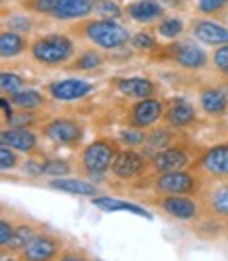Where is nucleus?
<instances>
[{
	"mask_svg": "<svg viewBox=\"0 0 228 261\" xmlns=\"http://www.w3.org/2000/svg\"><path fill=\"white\" fill-rule=\"evenodd\" d=\"M199 108L211 118H222L228 114V91L216 85H203L199 89Z\"/></svg>",
	"mask_w": 228,
	"mask_h": 261,
	"instance_id": "nucleus-20",
	"label": "nucleus"
},
{
	"mask_svg": "<svg viewBox=\"0 0 228 261\" xmlns=\"http://www.w3.org/2000/svg\"><path fill=\"white\" fill-rule=\"evenodd\" d=\"M9 99L17 110H32V112L42 110L49 103L47 95L36 91V89H24L19 93H13V95H9Z\"/></svg>",
	"mask_w": 228,
	"mask_h": 261,
	"instance_id": "nucleus-26",
	"label": "nucleus"
},
{
	"mask_svg": "<svg viewBox=\"0 0 228 261\" xmlns=\"http://www.w3.org/2000/svg\"><path fill=\"white\" fill-rule=\"evenodd\" d=\"M97 17L104 19H123L125 17V7L119 5L117 0H95V11Z\"/></svg>",
	"mask_w": 228,
	"mask_h": 261,
	"instance_id": "nucleus-32",
	"label": "nucleus"
},
{
	"mask_svg": "<svg viewBox=\"0 0 228 261\" xmlns=\"http://www.w3.org/2000/svg\"><path fill=\"white\" fill-rule=\"evenodd\" d=\"M144 202L150 204L152 208L161 211L163 215H167L177 221L186 223H199L207 221V213L203 200L197 196H184V194H152L144 196Z\"/></svg>",
	"mask_w": 228,
	"mask_h": 261,
	"instance_id": "nucleus-6",
	"label": "nucleus"
},
{
	"mask_svg": "<svg viewBox=\"0 0 228 261\" xmlns=\"http://www.w3.org/2000/svg\"><path fill=\"white\" fill-rule=\"evenodd\" d=\"M110 85L117 89L123 97L127 99H146V97H158V85L154 80L146 78V76H121V78H112Z\"/></svg>",
	"mask_w": 228,
	"mask_h": 261,
	"instance_id": "nucleus-19",
	"label": "nucleus"
},
{
	"mask_svg": "<svg viewBox=\"0 0 228 261\" xmlns=\"http://www.w3.org/2000/svg\"><path fill=\"white\" fill-rule=\"evenodd\" d=\"M177 139H180V135H175V128H169L167 124L152 126V128L146 130V139H144V143L140 145L138 150L150 160L152 156H156L161 150L169 148V145L175 143Z\"/></svg>",
	"mask_w": 228,
	"mask_h": 261,
	"instance_id": "nucleus-21",
	"label": "nucleus"
},
{
	"mask_svg": "<svg viewBox=\"0 0 228 261\" xmlns=\"http://www.w3.org/2000/svg\"><path fill=\"white\" fill-rule=\"evenodd\" d=\"M40 135L61 148L76 150L85 139V122L70 116H55L40 124Z\"/></svg>",
	"mask_w": 228,
	"mask_h": 261,
	"instance_id": "nucleus-8",
	"label": "nucleus"
},
{
	"mask_svg": "<svg viewBox=\"0 0 228 261\" xmlns=\"http://www.w3.org/2000/svg\"><path fill=\"white\" fill-rule=\"evenodd\" d=\"M36 124H42L40 122V116L36 112H32V110H17L15 112V116L3 124V126H15V128H34Z\"/></svg>",
	"mask_w": 228,
	"mask_h": 261,
	"instance_id": "nucleus-34",
	"label": "nucleus"
},
{
	"mask_svg": "<svg viewBox=\"0 0 228 261\" xmlns=\"http://www.w3.org/2000/svg\"><path fill=\"white\" fill-rule=\"evenodd\" d=\"M117 139L125 145V148H140V145L144 143V139H146V130L125 128V130H121V133H119Z\"/></svg>",
	"mask_w": 228,
	"mask_h": 261,
	"instance_id": "nucleus-38",
	"label": "nucleus"
},
{
	"mask_svg": "<svg viewBox=\"0 0 228 261\" xmlns=\"http://www.w3.org/2000/svg\"><path fill=\"white\" fill-rule=\"evenodd\" d=\"M167 108V99L161 97H146V99H138L125 112V124L129 128L138 130H148L163 120V114Z\"/></svg>",
	"mask_w": 228,
	"mask_h": 261,
	"instance_id": "nucleus-9",
	"label": "nucleus"
},
{
	"mask_svg": "<svg viewBox=\"0 0 228 261\" xmlns=\"http://www.w3.org/2000/svg\"><path fill=\"white\" fill-rule=\"evenodd\" d=\"M125 17L140 25L152 28L167 17V7L161 0H129L125 5Z\"/></svg>",
	"mask_w": 228,
	"mask_h": 261,
	"instance_id": "nucleus-16",
	"label": "nucleus"
},
{
	"mask_svg": "<svg viewBox=\"0 0 228 261\" xmlns=\"http://www.w3.org/2000/svg\"><path fill=\"white\" fill-rule=\"evenodd\" d=\"M188 34L197 42L205 46H222L228 44V25L216 21V19H207V17H192L188 21Z\"/></svg>",
	"mask_w": 228,
	"mask_h": 261,
	"instance_id": "nucleus-13",
	"label": "nucleus"
},
{
	"mask_svg": "<svg viewBox=\"0 0 228 261\" xmlns=\"http://www.w3.org/2000/svg\"><path fill=\"white\" fill-rule=\"evenodd\" d=\"M194 9L201 17L224 19L228 17V0H194Z\"/></svg>",
	"mask_w": 228,
	"mask_h": 261,
	"instance_id": "nucleus-30",
	"label": "nucleus"
},
{
	"mask_svg": "<svg viewBox=\"0 0 228 261\" xmlns=\"http://www.w3.org/2000/svg\"><path fill=\"white\" fill-rule=\"evenodd\" d=\"M57 261H89V257L85 255V251H78V249H63V253L59 255Z\"/></svg>",
	"mask_w": 228,
	"mask_h": 261,
	"instance_id": "nucleus-40",
	"label": "nucleus"
},
{
	"mask_svg": "<svg viewBox=\"0 0 228 261\" xmlns=\"http://www.w3.org/2000/svg\"><path fill=\"white\" fill-rule=\"evenodd\" d=\"M203 148L190 143L186 137L177 139L169 148L161 150L156 156L150 158V173H163V171H180V169H190L192 162L199 158Z\"/></svg>",
	"mask_w": 228,
	"mask_h": 261,
	"instance_id": "nucleus-7",
	"label": "nucleus"
},
{
	"mask_svg": "<svg viewBox=\"0 0 228 261\" xmlns=\"http://www.w3.org/2000/svg\"><path fill=\"white\" fill-rule=\"evenodd\" d=\"M3 261H21V259H19V257H5Z\"/></svg>",
	"mask_w": 228,
	"mask_h": 261,
	"instance_id": "nucleus-43",
	"label": "nucleus"
},
{
	"mask_svg": "<svg viewBox=\"0 0 228 261\" xmlns=\"http://www.w3.org/2000/svg\"><path fill=\"white\" fill-rule=\"evenodd\" d=\"M131 46L135 48V51H142V53H146V55H150L152 51H156V48L161 46V42H158L156 32L146 28V30L133 32V36H131Z\"/></svg>",
	"mask_w": 228,
	"mask_h": 261,
	"instance_id": "nucleus-31",
	"label": "nucleus"
},
{
	"mask_svg": "<svg viewBox=\"0 0 228 261\" xmlns=\"http://www.w3.org/2000/svg\"><path fill=\"white\" fill-rule=\"evenodd\" d=\"M207 179L194 169H180V171H163V173H148L135 181L133 190H150L152 194H184L201 198Z\"/></svg>",
	"mask_w": 228,
	"mask_h": 261,
	"instance_id": "nucleus-2",
	"label": "nucleus"
},
{
	"mask_svg": "<svg viewBox=\"0 0 228 261\" xmlns=\"http://www.w3.org/2000/svg\"><path fill=\"white\" fill-rule=\"evenodd\" d=\"M197 118H199L197 108L188 99H184V97L167 99V108H165V114H163V124H167L169 128H175L180 133V130H186L197 124Z\"/></svg>",
	"mask_w": 228,
	"mask_h": 261,
	"instance_id": "nucleus-18",
	"label": "nucleus"
},
{
	"mask_svg": "<svg viewBox=\"0 0 228 261\" xmlns=\"http://www.w3.org/2000/svg\"><path fill=\"white\" fill-rule=\"evenodd\" d=\"M3 28H9V30L19 32V34L30 36L32 32L36 30V21H34V15L24 11V9L13 11V13H7L5 11V25Z\"/></svg>",
	"mask_w": 228,
	"mask_h": 261,
	"instance_id": "nucleus-29",
	"label": "nucleus"
},
{
	"mask_svg": "<svg viewBox=\"0 0 228 261\" xmlns=\"http://www.w3.org/2000/svg\"><path fill=\"white\" fill-rule=\"evenodd\" d=\"M30 59L42 68H66L76 57L78 48L70 34L63 32H47L38 34L30 42Z\"/></svg>",
	"mask_w": 228,
	"mask_h": 261,
	"instance_id": "nucleus-3",
	"label": "nucleus"
},
{
	"mask_svg": "<svg viewBox=\"0 0 228 261\" xmlns=\"http://www.w3.org/2000/svg\"><path fill=\"white\" fill-rule=\"evenodd\" d=\"M190 169L201 173L207 181H228V143L203 148Z\"/></svg>",
	"mask_w": 228,
	"mask_h": 261,
	"instance_id": "nucleus-10",
	"label": "nucleus"
},
{
	"mask_svg": "<svg viewBox=\"0 0 228 261\" xmlns=\"http://www.w3.org/2000/svg\"><path fill=\"white\" fill-rule=\"evenodd\" d=\"M104 63H106L104 51H100L97 46H87V48H83V51H78L76 57L63 70H70V72H89V70H100Z\"/></svg>",
	"mask_w": 228,
	"mask_h": 261,
	"instance_id": "nucleus-23",
	"label": "nucleus"
},
{
	"mask_svg": "<svg viewBox=\"0 0 228 261\" xmlns=\"http://www.w3.org/2000/svg\"><path fill=\"white\" fill-rule=\"evenodd\" d=\"M30 42H32V38H28L26 34L3 28V32H0V57L5 61L19 57L30 51Z\"/></svg>",
	"mask_w": 228,
	"mask_h": 261,
	"instance_id": "nucleus-22",
	"label": "nucleus"
},
{
	"mask_svg": "<svg viewBox=\"0 0 228 261\" xmlns=\"http://www.w3.org/2000/svg\"><path fill=\"white\" fill-rule=\"evenodd\" d=\"M0 106H3V114H5V120H3V124H7L13 116H15V110H17V108H15L13 103H11V99H9V95H3V97H0Z\"/></svg>",
	"mask_w": 228,
	"mask_h": 261,
	"instance_id": "nucleus-41",
	"label": "nucleus"
},
{
	"mask_svg": "<svg viewBox=\"0 0 228 261\" xmlns=\"http://www.w3.org/2000/svg\"><path fill=\"white\" fill-rule=\"evenodd\" d=\"M51 190H59L66 194H74V196H97V186H93L91 181L85 179H70V177H55L49 181Z\"/></svg>",
	"mask_w": 228,
	"mask_h": 261,
	"instance_id": "nucleus-25",
	"label": "nucleus"
},
{
	"mask_svg": "<svg viewBox=\"0 0 228 261\" xmlns=\"http://www.w3.org/2000/svg\"><path fill=\"white\" fill-rule=\"evenodd\" d=\"M21 165V158H19V152L9 148V145H3L0 148V169L3 173H9V171H15Z\"/></svg>",
	"mask_w": 228,
	"mask_h": 261,
	"instance_id": "nucleus-37",
	"label": "nucleus"
},
{
	"mask_svg": "<svg viewBox=\"0 0 228 261\" xmlns=\"http://www.w3.org/2000/svg\"><path fill=\"white\" fill-rule=\"evenodd\" d=\"M13 232H15V225H13V223H11L7 217L0 219V249H5L7 244L11 242Z\"/></svg>",
	"mask_w": 228,
	"mask_h": 261,
	"instance_id": "nucleus-39",
	"label": "nucleus"
},
{
	"mask_svg": "<svg viewBox=\"0 0 228 261\" xmlns=\"http://www.w3.org/2000/svg\"><path fill=\"white\" fill-rule=\"evenodd\" d=\"M68 34L78 40H87L102 51H119L131 44L133 32H129L117 19H104V17H87L68 25Z\"/></svg>",
	"mask_w": 228,
	"mask_h": 261,
	"instance_id": "nucleus-1",
	"label": "nucleus"
},
{
	"mask_svg": "<svg viewBox=\"0 0 228 261\" xmlns=\"http://www.w3.org/2000/svg\"><path fill=\"white\" fill-rule=\"evenodd\" d=\"M211 68L224 80H228V44L214 48V53H211Z\"/></svg>",
	"mask_w": 228,
	"mask_h": 261,
	"instance_id": "nucleus-36",
	"label": "nucleus"
},
{
	"mask_svg": "<svg viewBox=\"0 0 228 261\" xmlns=\"http://www.w3.org/2000/svg\"><path fill=\"white\" fill-rule=\"evenodd\" d=\"M70 160H61V158H42V175H49L51 179L55 177H68L72 173Z\"/></svg>",
	"mask_w": 228,
	"mask_h": 261,
	"instance_id": "nucleus-33",
	"label": "nucleus"
},
{
	"mask_svg": "<svg viewBox=\"0 0 228 261\" xmlns=\"http://www.w3.org/2000/svg\"><path fill=\"white\" fill-rule=\"evenodd\" d=\"M38 234V227L34 225V223H28V221H24V223H19V225H15V232H13V238H11V242L7 244V247L3 249V253L5 255H9V253H21L28 244H30V240L34 238Z\"/></svg>",
	"mask_w": 228,
	"mask_h": 261,
	"instance_id": "nucleus-27",
	"label": "nucleus"
},
{
	"mask_svg": "<svg viewBox=\"0 0 228 261\" xmlns=\"http://www.w3.org/2000/svg\"><path fill=\"white\" fill-rule=\"evenodd\" d=\"M226 143H228V141H226Z\"/></svg>",
	"mask_w": 228,
	"mask_h": 261,
	"instance_id": "nucleus-44",
	"label": "nucleus"
},
{
	"mask_svg": "<svg viewBox=\"0 0 228 261\" xmlns=\"http://www.w3.org/2000/svg\"><path fill=\"white\" fill-rule=\"evenodd\" d=\"M152 61H167L177 65L186 72H203L211 65V55L201 46V42L190 38L169 40L167 44H161L156 51L148 55Z\"/></svg>",
	"mask_w": 228,
	"mask_h": 261,
	"instance_id": "nucleus-4",
	"label": "nucleus"
},
{
	"mask_svg": "<svg viewBox=\"0 0 228 261\" xmlns=\"http://www.w3.org/2000/svg\"><path fill=\"white\" fill-rule=\"evenodd\" d=\"M0 89H3V95H13V93H19L26 89V78H21L19 74L3 70L0 74Z\"/></svg>",
	"mask_w": 228,
	"mask_h": 261,
	"instance_id": "nucleus-35",
	"label": "nucleus"
},
{
	"mask_svg": "<svg viewBox=\"0 0 228 261\" xmlns=\"http://www.w3.org/2000/svg\"><path fill=\"white\" fill-rule=\"evenodd\" d=\"M93 206L106 211V213H114V211H127V213H133L146 219H152V213L146 211L144 206L135 204V202H127V200H117V198H108V196H93Z\"/></svg>",
	"mask_w": 228,
	"mask_h": 261,
	"instance_id": "nucleus-24",
	"label": "nucleus"
},
{
	"mask_svg": "<svg viewBox=\"0 0 228 261\" xmlns=\"http://www.w3.org/2000/svg\"><path fill=\"white\" fill-rule=\"evenodd\" d=\"M161 3L167 7V11H175V13H184L188 9V0H161Z\"/></svg>",
	"mask_w": 228,
	"mask_h": 261,
	"instance_id": "nucleus-42",
	"label": "nucleus"
},
{
	"mask_svg": "<svg viewBox=\"0 0 228 261\" xmlns=\"http://www.w3.org/2000/svg\"><path fill=\"white\" fill-rule=\"evenodd\" d=\"M93 91H95V85L80 78H63V80H53V83L44 85V93L53 101H78V99H85Z\"/></svg>",
	"mask_w": 228,
	"mask_h": 261,
	"instance_id": "nucleus-17",
	"label": "nucleus"
},
{
	"mask_svg": "<svg viewBox=\"0 0 228 261\" xmlns=\"http://www.w3.org/2000/svg\"><path fill=\"white\" fill-rule=\"evenodd\" d=\"M63 253V240L47 230H38V234L30 240V244L17 253L21 261H57Z\"/></svg>",
	"mask_w": 228,
	"mask_h": 261,
	"instance_id": "nucleus-12",
	"label": "nucleus"
},
{
	"mask_svg": "<svg viewBox=\"0 0 228 261\" xmlns=\"http://www.w3.org/2000/svg\"><path fill=\"white\" fill-rule=\"evenodd\" d=\"M201 200L207 213V221H228V181H209Z\"/></svg>",
	"mask_w": 228,
	"mask_h": 261,
	"instance_id": "nucleus-15",
	"label": "nucleus"
},
{
	"mask_svg": "<svg viewBox=\"0 0 228 261\" xmlns=\"http://www.w3.org/2000/svg\"><path fill=\"white\" fill-rule=\"evenodd\" d=\"M152 30L156 32L158 38L165 40H177L184 36V32L188 30V23L180 17V15H167L163 21H158L156 25H152Z\"/></svg>",
	"mask_w": 228,
	"mask_h": 261,
	"instance_id": "nucleus-28",
	"label": "nucleus"
},
{
	"mask_svg": "<svg viewBox=\"0 0 228 261\" xmlns=\"http://www.w3.org/2000/svg\"><path fill=\"white\" fill-rule=\"evenodd\" d=\"M112 177L125 184H135L150 173V160L138 148H123L110 169Z\"/></svg>",
	"mask_w": 228,
	"mask_h": 261,
	"instance_id": "nucleus-11",
	"label": "nucleus"
},
{
	"mask_svg": "<svg viewBox=\"0 0 228 261\" xmlns=\"http://www.w3.org/2000/svg\"><path fill=\"white\" fill-rule=\"evenodd\" d=\"M0 143L17 150L19 154H26V156H32V158H42L38 133L34 128L3 126V130H0Z\"/></svg>",
	"mask_w": 228,
	"mask_h": 261,
	"instance_id": "nucleus-14",
	"label": "nucleus"
},
{
	"mask_svg": "<svg viewBox=\"0 0 228 261\" xmlns=\"http://www.w3.org/2000/svg\"><path fill=\"white\" fill-rule=\"evenodd\" d=\"M121 150V141L117 137H97L80 150L76 158V171L89 179H102L110 173Z\"/></svg>",
	"mask_w": 228,
	"mask_h": 261,
	"instance_id": "nucleus-5",
	"label": "nucleus"
}]
</instances>
